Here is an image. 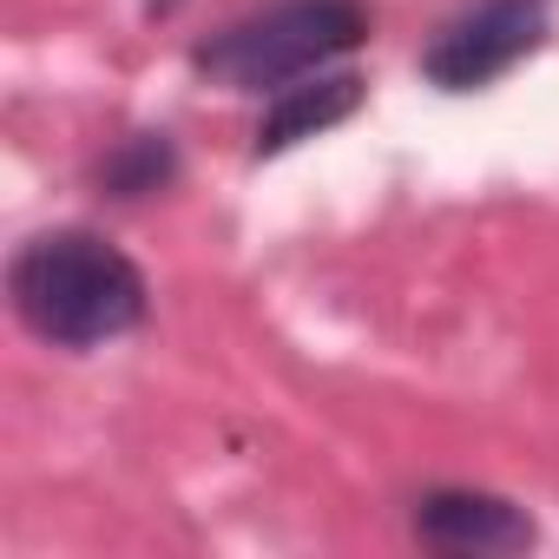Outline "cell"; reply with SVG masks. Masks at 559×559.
I'll return each mask as SVG.
<instances>
[{
    "label": "cell",
    "instance_id": "1",
    "mask_svg": "<svg viewBox=\"0 0 559 559\" xmlns=\"http://www.w3.org/2000/svg\"><path fill=\"white\" fill-rule=\"evenodd\" d=\"M14 317L53 349H106L152 310L145 270L99 230H40L8 263Z\"/></svg>",
    "mask_w": 559,
    "mask_h": 559
},
{
    "label": "cell",
    "instance_id": "2",
    "mask_svg": "<svg viewBox=\"0 0 559 559\" xmlns=\"http://www.w3.org/2000/svg\"><path fill=\"white\" fill-rule=\"evenodd\" d=\"M376 14L369 0H276L263 14L230 21L224 34L198 40L191 73L224 86V93H284L310 73H323L330 60H349L369 40Z\"/></svg>",
    "mask_w": 559,
    "mask_h": 559
},
{
    "label": "cell",
    "instance_id": "3",
    "mask_svg": "<svg viewBox=\"0 0 559 559\" xmlns=\"http://www.w3.org/2000/svg\"><path fill=\"white\" fill-rule=\"evenodd\" d=\"M546 40V0H474L421 53V80L441 93H480Z\"/></svg>",
    "mask_w": 559,
    "mask_h": 559
},
{
    "label": "cell",
    "instance_id": "4",
    "mask_svg": "<svg viewBox=\"0 0 559 559\" xmlns=\"http://www.w3.org/2000/svg\"><path fill=\"white\" fill-rule=\"evenodd\" d=\"M415 533L435 552H526L539 533L526 507L480 493V487H435L415 500Z\"/></svg>",
    "mask_w": 559,
    "mask_h": 559
},
{
    "label": "cell",
    "instance_id": "5",
    "mask_svg": "<svg viewBox=\"0 0 559 559\" xmlns=\"http://www.w3.org/2000/svg\"><path fill=\"white\" fill-rule=\"evenodd\" d=\"M362 99H369L362 73H310V80L284 86V93L263 106L257 132H250V158H276V152H290V145H304V139L343 126Z\"/></svg>",
    "mask_w": 559,
    "mask_h": 559
},
{
    "label": "cell",
    "instance_id": "6",
    "mask_svg": "<svg viewBox=\"0 0 559 559\" xmlns=\"http://www.w3.org/2000/svg\"><path fill=\"white\" fill-rule=\"evenodd\" d=\"M171 178H178V152H171L165 132H132V139L112 145L106 165H99V185H106L112 198H152V191H165Z\"/></svg>",
    "mask_w": 559,
    "mask_h": 559
}]
</instances>
